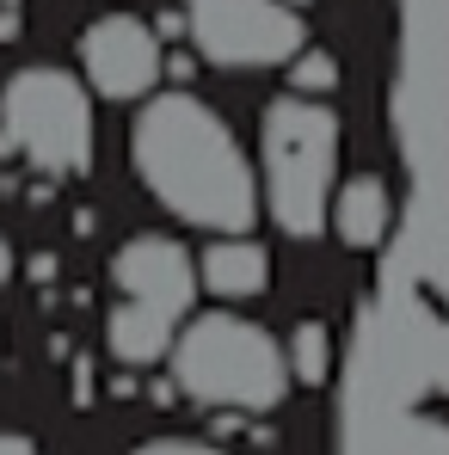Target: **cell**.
<instances>
[{
    "mask_svg": "<svg viewBox=\"0 0 449 455\" xmlns=\"http://www.w3.org/2000/svg\"><path fill=\"white\" fill-rule=\"evenodd\" d=\"M130 166L179 222L204 234H246L259 222V179L222 117L197 92H154L130 130Z\"/></svg>",
    "mask_w": 449,
    "mask_h": 455,
    "instance_id": "1",
    "label": "cell"
},
{
    "mask_svg": "<svg viewBox=\"0 0 449 455\" xmlns=\"http://www.w3.org/2000/svg\"><path fill=\"white\" fill-rule=\"evenodd\" d=\"M172 381L185 400L210 412H271L290 394V345H277L259 320L240 314H197L179 326L172 345Z\"/></svg>",
    "mask_w": 449,
    "mask_h": 455,
    "instance_id": "2",
    "label": "cell"
},
{
    "mask_svg": "<svg viewBox=\"0 0 449 455\" xmlns=\"http://www.w3.org/2000/svg\"><path fill=\"white\" fill-rule=\"evenodd\" d=\"M259 160H265V204L271 222L290 240H314L333 228V160H339V117L290 92L259 124Z\"/></svg>",
    "mask_w": 449,
    "mask_h": 455,
    "instance_id": "3",
    "label": "cell"
},
{
    "mask_svg": "<svg viewBox=\"0 0 449 455\" xmlns=\"http://www.w3.org/2000/svg\"><path fill=\"white\" fill-rule=\"evenodd\" d=\"M0 142L50 179H80L92 166V99L62 68H25L0 92Z\"/></svg>",
    "mask_w": 449,
    "mask_h": 455,
    "instance_id": "4",
    "label": "cell"
},
{
    "mask_svg": "<svg viewBox=\"0 0 449 455\" xmlns=\"http://www.w3.org/2000/svg\"><path fill=\"white\" fill-rule=\"evenodd\" d=\"M191 44L216 68H284L308 50V25L290 0H185Z\"/></svg>",
    "mask_w": 449,
    "mask_h": 455,
    "instance_id": "5",
    "label": "cell"
},
{
    "mask_svg": "<svg viewBox=\"0 0 449 455\" xmlns=\"http://www.w3.org/2000/svg\"><path fill=\"white\" fill-rule=\"evenodd\" d=\"M80 75L99 99H154V86L166 75V50H160V31L130 19V12H105L80 31Z\"/></svg>",
    "mask_w": 449,
    "mask_h": 455,
    "instance_id": "6",
    "label": "cell"
},
{
    "mask_svg": "<svg viewBox=\"0 0 449 455\" xmlns=\"http://www.w3.org/2000/svg\"><path fill=\"white\" fill-rule=\"evenodd\" d=\"M111 283L130 302H148L160 314H172V320H191L204 271L191 265V252L172 234H130L117 246V259H111Z\"/></svg>",
    "mask_w": 449,
    "mask_h": 455,
    "instance_id": "7",
    "label": "cell"
},
{
    "mask_svg": "<svg viewBox=\"0 0 449 455\" xmlns=\"http://www.w3.org/2000/svg\"><path fill=\"white\" fill-rule=\"evenodd\" d=\"M179 326H185V320H172V314H160V307L124 296V302L111 307V320H105V345H111V357H117L124 370H154L160 357H172Z\"/></svg>",
    "mask_w": 449,
    "mask_h": 455,
    "instance_id": "8",
    "label": "cell"
},
{
    "mask_svg": "<svg viewBox=\"0 0 449 455\" xmlns=\"http://www.w3.org/2000/svg\"><path fill=\"white\" fill-rule=\"evenodd\" d=\"M197 271H204V290L222 302H253L271 290V252L253 234H216Z\"/></svg>",
    "mask_w": 449,
    "mask_h": 455,
    "instance_id": "9",
    "label": "cell"
},
{
    "mask_svg": "<svg viewBox=\"0 0 449 455\" xmlns=\"http://www.w3.org/2000/svg\"><path fill=\"white\" fill-rule=\"evenodd\" d=\"M388 228H394V191H388V179L357 172V179H345V185L333 191V234H339L351 252L381 246Z\"/></svg>",
    "mask_w": 449,
    "mask_h": 455,
    "instance_id": "10",
    "label": "cell"
},
{
    "mask_svg": "<svg viewBox=\"0 0 449 455\" xmlns=\"http://www.w3.org/2000/svg\"><path fill=\"white\" fill-rule=\"evenodd\" d=\"M351 455H449V425L406 419V412H370L351 425Z\"/></svg>",
    "mask_w": 449,
    "mask_h": 455,
    "instance_id": "11",
    "label": "cell"
},
{
    "mask_svg": "<svg viewBox=\"0 0 449 455\" xmlns=\"http://www.w3.org/2000/svg\"><path fill=\"white\" fill-rule=\"evenodd\" d=\"M290 370H296L301 387H326V376H333V332L320 320H301L290 332Z\"/></svg>",
    "mask_w": 449,
    "mask_h": 455,
    "instance_id": "12",
    "label": "cell"
},
{
    "mask_svg": "<svg viewBox=\"0 0 449 455\" xmlns=\"http://www.w3.org/2000/svg\"><path fill=\"white\" fill-rule=\"evenodd\" d=\"M290 92H308V99L339 92V56H326V50H301L296 62H290Z\"/></svg>",
    "mask_w": 449,
    "mask_h": 455,
    "instance_id": "13",
    "label": "cell"
},
{
    "mask_svg": "<svg viewBox=\"0 0 449 455\" xmlns=\"http://www.w3.org/2000/svg\"><path fill=\"white\" fill-rule=\"evenodd\" d=\"M130 455H222L216 443H197V437H154V443H142V450Z\"/></svg>",
    "mask_w": 449,
    "mask_h": 455,
    "instance_id": "14",
    "label": "cell"
},
{
    "mask_svg": "<svg viewBox=\"0 0 449 455\" xmlns=\"http://www.w3.org/2000/svg\"><path fill=\"white\" fill-rule=\"evenodd\" d=\"M0 455H37V450H31V437H12V431H0Z\"/></svg>",
    "mask_w": 449,
    "mask_h": 455,
    "instance_id": "15",
    "label": "cell"
},
{
    "mask_svg": "<svg viewBox=\"0 0 449 455\" xmlns=\"http://www.w3.org/2000/svg\"><path fill=\"white\" fill-rule=\"evenodd\" d=\"M12 283V246H6V234H0V290Z\"/></svg>",
    "mask_w": 449,
    "mask_h": 455,
    "instance_id": "16",
    "label": "cell"
},
{
    "mask_svg": "<svg viewBox=\"0 0 449 455\" xmlns=\"http://www.w3.org/2000/svg\"><path fill=\"white\" fill-rule=\"evenodd\" d=\"M290 6H314V0H290Z\"/></svg>",
    "mask_w": 449,
    "mask_h": 455,
    "instance_id": "17",
    "label": "cell"
}]
</instances>
